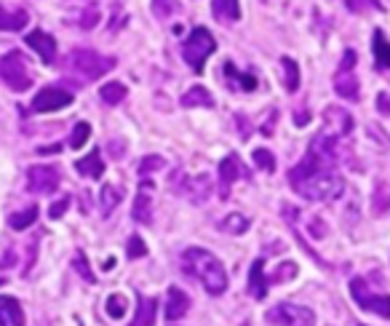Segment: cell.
Returning a JSON list of instances; mask_svg holds the SVG:
<instances>
[{"mask_svg":"<svg viewBox=\"0 0 390 326\" xmlns=\"http://www.w3.org/2000/svg\"><path fill=\"white\" fill-rule=\"evenodd\" d=\"M334 91H337L342 99L359 102V97H361L359 78L350 73V70H337V78H334Z\"/></svg>","mask_w":390,"mask_h":326,"instance_id":"8fae6325","label":"cell"},{"mask_svg":"<svg viewBox=\"0 0 390 326\" xmlns=\"http://www.w3.org/2000/svg\"><path fill=\"white\" fill-rule=\"evenodd\" d=\"M254 163L262 169V171H268V174H273L275 171V155H273L270 150H265V148H259V150H254Z\"/></svg>","mask_w":390,"mask_h":326,"instance_id":"1f68e13d","label":"cell"},{"mask_svg":"<svg viewBox=\"0 0 390 326\" xmlns=\"http://www.w3.org/2000/svg\"><path fill=\"white\" fill-rule=\"evenodd\" d=\"M152 201H150V195L147 193H139L136 195V201H134V220L136 222H152Z\"/></svg>","mask_w":390,"mask_h":326,"instance_id":"4316f807","label":"cell"},{"mask_svg":"<svg viewBox=\"0 0 390 326\" xmlns=\"http://www.w3.org/2000/svg\"><path fill=\"white\" fill-rule=\"evenodd\" d=\"M278 270H281V273H278V276H273L270 281H275V283H281V281H291V278L297 276V265H294V262H286V265H281V267H278Z\"/></svg>","mask_w":390,"mask_h":326,"instance_id":"f35d334b","label":"cell"},{"mask_svg":"<svg viewBox=\"0 0 390 326\" xmlns=\"http://www.w3.org/2000/svg\"><path fill=\"white\" fill-rule=\"evenodd\" d=\"M35 220H38V206H27L24 211H16L8 217V227L11 230H27L35 225Z\"/></svg>","mask_w":390,"mask_h":326,"instance_id":"d4e9b609","label":"cell"},{"mask_svg":"<svg viewBox=\"0 0 390 326\" xmlns=\"http://www.w3.org/2000/svg\"><path fill=\"white\" fill-rule=\"evenodd\" d=\"M89 136H91V126L86 123V120H80L75 129H73V134H70V148L80 150L86 142H89Z\"/></svg>","mask_w":390,"mask_h":326,"instance_id":"f546056e","label":"cell"},{"mask_svg":"<svg viewBox=\"0 0 390 326\" xmlns=\"http://www.w3.org/2000/svg\"><path fill=\"white\" fill-rule=\"evenodd\" d=\"M126 252H129L131 260H139V257H145V254H147V246H145V241H142L139 236H131L129 238V249H126Z\"/></svg>","mask_w":390,"mask_h":326,"instance_id":"d590c367","label":"cell"},{"mask_svg":"<svg viewBox=\"0 0 390 326\" xmlns=\"http://www.w3.org/2000/svg\"><path fill=\"white\" fill-rule=\"evenodd\" d=\"M0 80L16 94H22V91H27L32 86L30 67H27V62L22 59L19 51H8L6 57H0Z\"/></svg>","mask_w":390,"mask_h":326,"instance_id":"277c9868","label":"cell"},{"mask_svg":"<svg viewBox=\"0 0 390 326\" xmlns=\"http://www.w3.org/2000/svg\"><path fill=\"white\" fill-rule=\"evenodd\" d=\"M222 230H225V233H233V236H243V233L249 230V220H246L243 214H238V211H233L230 217L222 220Z\"/></svg>","mask_w":390,"mask_h":326,"instance_id":"f1b7e54d","label":"cell"},{"mask_svg":"<svg viewBox=\"0 0 390 326\" xmlns=\"http://www.w3.org/2000/svg\"><path fill=\"white\" fill-rule=\"evenodd\" d=\"M99 99L105 104H110V107H115V104H120L126 99V86L118 83V80H110V83H105L99 89Z\"/></svg>","mask_w":390,"mask_h":326,"instance_id":"cb8c5ba5","label":"cell"},{"mask_svg":"<svg viewBox=\"0 0 390 326\" xmlns=\"http://www.w3.org/2000/svg\"><path fill=\"white\" fill-rule=\"evenodd\" d=\"M281 67H284V86L286 91H297L300 89V67H297V62L289 59V57H284L281 59Z\"/></svg>","mask_w":390,"mask_h":326,"instance_id":"484cf974","label":"cell"},{"mask_svg":"<svg viewBox=\"0 0 390 326\" xmlns=\"http://www.w3.org/2000/svg\"><path fill=\"white\" fill-rule=\"evenodd\" d=\"M268 286H270V278H265V260H257L249 273V295L254 299H265Z\"/></svg>","mask_w":390,"mask_h":326,"instance_id":"5bb4252c","label":"cell"},{"mask_svg":"<svg viewBox=\"0 0 390 326\" xmlns=\"http://www.w3.org/2000/svg\"><path fill=\"white\" fill-rule=\"evenodd\" d=\"M350 295L359 302V308L369 313H377L380 318H390V295H372L366 289V281L363 278H353L350 281Z\"/></svg>","mask_w":390,"mask_h":326,"instance_id":"8992f818","label":"cell"},{"mask_svg":"<svg viewBox=\"0 0 390 326\" xmlns=\"http://www.w3.org/2000/svg\"><path fill=\"white\" fill-rule=\"evenodd\" d=\"M182 262H185V273L187 276H195L198 281L203 283V289L209 295L219 297L227 289V273L225 265L209 254L206 249H198V246H190L187 252L182 254Z\"/></svg>","mask_w":390,"mask_h":326,"instance_id":"6da1fadb","label":"cell"},{"mask_svg":"<svg viewBox=\"0 0 390 326\" xmlns=\"http://www.w3.org/2000/svg\"><path fill=\"white\" fill-rule=\"evenodd\" d=\"M180 11V3L177 0H152V14L158 19H168Z\"/></svg>","mask_w":390,"mask_h":326,"instance_id":"4dcf8cb0","label":"cell"},{"mask_svg":"<svg viewBox=\"0 0 390 326\" xmlns=\"http://www.w3.org/2000/svg\"><path fill=\"white\" fill-rule=\"evenodd\" d=\"M27 45L43 59V64H54V59H57V41H54V35H48L43 30H35L27 35Z\"/></svg>","mask_w":390,"mask_h":326,"instance_id":"30bf717a","label":"cell"},{"mask_svg":"<svg viewBox=\"0 0 390 326\" xmlns=\"http://www.w3.org/2000/svg\"><path fill=\"white\" fill-rule=\"evenodd\" d=\"M0 326H24V311L14 297L0 295Z\"/></svg>","mask_w":390,"mask_h":326,"instance_id":"4fadbf2b","label":"cell"},{"mask_svg":"<svg viewBox=\"0 0 390 326\" xmlns=\"http://www.w3.org/2000/svg\"><path fill=\"white\" fill-rule=\"evenodd\" d=\"M96 22H99V11H96V8H91V11H86V16L80 19V24H83L86 30H91V27H94Z\"/></svg>","mask_w":390,"mask_h":326,"instance_id":"ab89813d","label":"cell"},{"mask_svg":"<svg viewBox=\"0 0 390 326\" xmlns=\"http://www.w3.org/2000/svg\"><path fill=\"white\" fill-rule=\"evenodd\" d=\"M211 193V179L203 174V177L187 179V187H185V195L193 201V204H203Z\"/></svg>","mask_w":390,"mask_h":326,"instance_id":"ffe728a7","label":"cell"},{"mask_svg":"<svg viewBox=\"0 0 390 326\" xmlns=\"http://www.w3.org/2000/svg\"><path fill=\"white\" fill-rule=\"evenodd\" d=\"M27 185H30L32 193L38 195L57 193V187H59V171L54 166H32L30 174H27Z\"/></svg>","mask_w":390,"mask_h":326,"instance_id":"ba28073f","label":"cell"},{"mask_svg":"<svg viewBox=\"0 0 390 326\" xmlns=\"http://www.w3.org/2000/svg\"><path fill=\"white\" fill-rule=\"evenodd\" d=\"M120 198H123V193H120L115 185H105V187H102V214H105V217H110V214L115 211V206L120 204Z\"/></svg>","mask_w":390,"mask_h":326,"instance_id":"83f0119b","label":"cell"},{"mask_svg":"<svg viewBox=\"0 0 390 326\" xmlns=\"http://www.w3.org/2000/svg\"><path fill=\"white\" fill-rule=\"evenodd\" d=\"M377 107H380V113L390 115V97L388 94H380V97H377Z\"/></svg>","mask_w":390,"mask_h":326,"instance_id":"b9f144b4","label":"cell"},{"mask_svg":"<svg viewBox=\"0 0 390 326\" xmlns=\"http://www.w3.org/2000/svg\"><path fill=\"white\" fill-rule=\"evenodd\" d=\"M115 67V59L110 57H99L96 51H89V48H75L70 54V70L75 75H80L83 80H96L105 73H110Z\"/></svg>","mask_w":390,"mask_h":326,"instance_id":"3957f363","label":"cell"},{"mask_svg":"<svg viewBox=\"0 0 390 326\" xmlns=\"http://www.w3.org/2000/svg\"><path fill=\"white\" fill-rule=\"evenodd\" d=\"M75 169L80 177H89V179H99L105 174V163H102V155H99V150H91L86 158H80L75 161Z\"/></svg>","mask_w":390,"mask_h":326,"instance_id":"2e32d148","label":"cell"},{"mask_svg":"<svg viewBox=\"0 0 390 326\" xmlns=\"http://www.w3.org/2000/svg\"><path fill=\"white\" fill-rule=\"evenodd\" d=\"M166 166V161L161 155H147V158H142L139 163V174H152V171H161Z\"/></svg>","mask_w":390,"mask_h":326,"instance_id":"e575fe53","label":"cell"},{"mask_svg":"<svg viewBox=\"0 0 390 326\" xmlns=\"http://www.w3.org/2000/svg\"><path fill=\"white\" fill-rule=\"evenodd\" d=\"M27 22H30V14L27 11H8V8H3L0 6V30L3 32H19L27 27Z\"/></svg>","mask_w":390,"mask_h":326,"instance_id":"ac0fdd59","label":"cell"},{"mask_svg":"<svg viewBox=\"0 0 390 326\" xmlns=\"http://www.w3.org/2000/svg\"><path fill=\"white\" fill-rule=\"evenodd\" d=\"M187 308H190L187 295L182 292L180 286H171L168 295H166V318H168V321H180L182 316L187 313Z\"/></svg>","mask_w":390,"mask_h":326,"instance_id":"7c38bea8","label":"cell"},{"mask_svg":"<svg viewBox=\"0 0 390 326\" xmlns=\"http://www.w3.org/2000/svg\"><path fill=\"white\" fill-rule=\"evenodd\" d=\"M73 262H75V270H78V273H80V276H83V278H86L89 283H94V273L89 270V260H86V254L78 252Z\"/></svg>","mask_w":390,"mask_h":326,"instance_id":"8d00e7d4","label":"cell"},{"mask_svg":"<svg viewBox=\"0 0 390 326\" xmlns=\"http://www.w3.org/2000/svg\"><path fill=\"white\" fill-rule=\"evenodd\" d=\"M347 11H353V14H366V11H380L382 8V3L380 0H345Z\"/></svg>","mask_w":390,"mask_h":326,"instance_id":"d6a6232c","label":"cell"},{"mask_svg":"<svg viewBox=\"0 0 390 326\" xmlns=\"http://www.w3.org/2000/svg\"><path fill=\"white\" fill-rule=\"evenodd\" d=\"M155 311H158V299L155 297H136V318L131 326H152L155 324Z\"/></svg>","mask_w":390,"mask_h":326,"instance_id":"e0dca14e","label":"cell"},{"mask_svg":"<svg viewBox=\"0 0 390 326\" xmlns=\"http://www.w3.org/2000/svg\"><path fill=\"white\" fill-rule=\"evenodd\" d=\"M107 313H110V318H123L126 316V297L123 295L107 297Z\"/></svg>","mask_w":390,"mask_h":326,"instance_id":"836d02e7","label":"cell"},{"mask_svg":"<svg viewBox=\"0 0 390 326\" xmlns=\"http://www.w3.org/2000/svg\"><path fill=\"white\" fill-rule=\"evenodd\" d=\"M240 177V161L238 155H227L225 161L219 163V182H222V195H227V187Z\"/></svg>","mask_w":390,"mask_h":326,"instance_id":"d6986e66","label":"cell"},{"mask_svg":"<svg viewBox=\"0 0 390 326\" xmlns=\"http://www.w3.org/2000/svg\"><path fill=\"white\" fill-rule=\"evenodd\" d=\"M225 75H227V83L230 86H236V89H243V91H254L257 89V78L252 73H238L236 70V64L233 62H225Z\"/></svg>","mask_w":390,"mask_h":326,"instance_id":"44dd1931","label":"cell"},{"mask_svg":"<svg viewBox=\"0 0 390 326\" xmlns=\"http://www.w3.org/2000/svg\"><path fill=\"white\" fill-rule=\"evenodd\" d=\"M211 14L219 24H233L240 16L238 0H211Z\"/></svg>","mask_w":390,"mask_h":326,"instance_id":"9a60e30c","label":"cell"},{"mask_svg":"<svg viewBox=\"0 0 390 326\" xmlns=\"http://www.w3.org/2000/svg\"><path fill=\"white\" fill-rule=\"evenodd\" d=\"M353 132V115L342 107H326L324 110V134L331 139H340Z\"/></svg>","mask_w":390,"mask_h":326,"instance_id":"9c48e42d","label":"cell"},{"mask_svg":"<svg viewBox=\"0 0 390 326\" xmlns=\"http://www.w3.org/2000/svg\"><path fill=\"white\" fill-rule=\"evenodd\" d=\"M356 67V51H345V59L340 64V70H353Z\"/></svg>","mask_w":390,"mask_h":326,"instance_id":"60d3db41","label":"cell"},{"mask_svg":"<svg viewBox=\"0 0 390 326\" xmlns=\"http://www.w3.org/2000/svg\"><path fill=\"white\" fill-rule=\"evenodd\" d=\"M214 48H217L214 35L206 27H195L190 32V38L185 41V45H182V54H185V62L193 67L195 73H203V64L214 54Z\"/></svg>","mask_w":390,"mask_h":326,"instance_id":"7a4b0ae2","label":"cell"},{"mask_svg":"<svg viewBox=\"0 0 390 326\" xmlns=\"http://www.w3.org/2000/svg\"><path fill=\"white\" fill-rule=\"evenodd\" d=\"M372 48H375L377 67H382V70H390V41L385 38V32H382V30H377V32H375V41H372Z\"/></svg>","mask_w":390,"mask_h":326,"instance_id":"7402d4cb","label":"cell"},{"mask_svg":"<svg viewBox=\"0 0 390 326\" xmlns=\"http://www.w3.org/2000/svg\"><path fill=\"white\" fill-rule=\"evenodd\" d=\"M67 206H70V195H62L59 201H54V204H51V208H48V217H51V220H59L62 214L67 211Z\"/></svg>","mask_w":390,"mask_h":326,"instance_id":"74e56055","label":"cell"},{"mask_svg":"<svg viewBox=\"0 0 390 326\" xmlns=\"http://www.w3.org/2000/svg\"><path fill=\"white\" fill-rule=\"evenodd\" d=\"M268 321L275 326H315V313L302 305L281 302L268 313Z\"/></svg>","mask_w":390,"mask_h":326,"instance_id":"5b68a950","label":"cell"},{"mask_svg":"<svg viewBox=\"0 0 390 326\" xmlns=\"http://www.w3.org/2000/svg\"><path fill=\"white\" fill-rule=\"evenodd\" d=\"M73 104V94L64 89H57V86H48V89H41L32 99V113H57V110H64Z\"/></svg>","mask_w":390,"mask_h":326,"instance_id":"52a82bcc","label":"cell"},{"mask_svg":"<svg viewBox=\"0 0 390 326\" xmlns=\"http://www.w3.org/2000/svg\"><path fill=\"white\" fill-rule=\"evenodd\" d=\"M182 107H214V97L203 86H193L182 97Z\"/></svg>","mask_w":390,"mask_h":326,"instance_id":"603a6c76","label":"cell"}]
</instances>
